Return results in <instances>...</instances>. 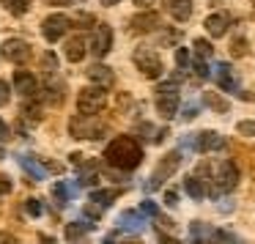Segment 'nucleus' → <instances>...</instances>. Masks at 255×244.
<instances>
[{"label":"nucleus","instance_id":"nucleus-1","mask_svg":"<svg viewBox=\"0 0 255 244\" xmlns=\"http://www.w3.org/2000/svg\"><path fill=\"white\" fill-rule=\"evenodd\" d=\"M105 159H107V165L118 167V170H134L143 162V148H140V143L134 137L124 134V137H116L107 143Z\"/></svg>","mask_w":255,"mask_h":244},{"label":"nucleus","instance_id":"nucleus-2","mask_svg":"<svg viewBox=\"0 0 255 244\" xmlns=\"http://www.w3.org/2000/svg\"><path fill=\"white\" fill-rule=\"evenodd\" d=\"M211 181V195H220V192H233L239 184V167L233 165L231 159H222L214 165V176L209 178Z\"/></svg>","mask_w":255,"mask_h":244},{"label":"nucleus","instance_id":"nucleus-3","mask_svg":"<svg viewBox=\"0 0 255 244\" xmlns=\"http://www.w3.org/2000/svg\"><path fill=\"white\" fill-rule=\"evenodd\" d=\"M154 102H156V110H159V116L162 118H173L178 113V105H181V96H178V85L173 83H162L159 88H156V96H154Z\"/></svg>","mask_w":255,"mask_h":244},{"label":"nucleus","instance_id":"nucleus-4","mask_svg":"<svg viewBox=\"0 0 255 244\" xmlns=\"http://www.w3.org/2000/svg\"><path fill=\"white\" fill-rule=\"evenodd\" d=\"M107 105V94L105 88H99V85H91V88H83L77 96V110L80 116H96V113H102V107Z\"/></svg>","mask_w":255,"mask_h":244},{"label":"nucleus","instance_id":"nucleus-5","mask_svg":"<svg viewBox=\"0 0 255 244\" xmlns=\"http://www.w3.org/2000/svg\"><path fill=\"white\" fill-rule=\"evenodd\" d=\"M178 165H181V151H170V154H165L159 159V165H156V170L151 173V178H148L145 187H148V189H159L162 184H165L167 178L178 170Z\"/></svg>","mask_w":255,"mask_h":244},{"label":"nucleus","instance_id":"nucleus-6","mask_svg":"<svg viewBox=\"0 0 255 244\" xmlns=\"http://www.w3.org/2000/svg\"><path fill=\"white\" fill-rule=\"evenodd\" d=\"M132 61H134V66L143 72V77L154 80V77L162 74V58H159V52L151 50V47H137L134 55H132Z\"/></svg>","mask_w":255,"mask_h":244},{"label":"nucleus","instance_id":"nucleus-7","mask_svg":"<svg viewBox=\"0 0 255 244\" xmlns=\"http://www.w3.org/2000/svg\"><path fill=\"white\" fill-rule=\"evenodd\" d=\"M72 137H80V140H102L107 134V126L105 123H96L94 121V116H80V118H74L72 121Z\"/></svg>","mask_w":255,"mask_h":244},{"label":"nucleus","instance_id":"nucleus-8","mask_svg":"<svg viewBox=\"0 0 255 244\" xmlns=\"http://www.w3.org/2000/svg\"><path fill=\"white\" fill-rule=\"evenodd\" d=\"M113 47V28L110 25H94V33H91V44L88 50L94 52L96 58H105Z\"/></svg>","mask_w":255,"mask_h":244},{"label":"nucleus","instance_id":"nucleus-9","mask_svg":"<svg viewBox=\"0 0 255 244\" xmlns=\"http://www.w3.org/2000/svg\"><path fill=\"white\" fill-rule=\"evenodd\" d=\"M69 25H72L69 17H63V14H50V17L41 22V36H44L47 41H58V39H63Z\"/></svg>","mask_w":255,"mask_h":244},{"label":"nucleus","instance_id":"nucleus-10","mask_svg":"<svg viewBox=\"0 0 255 244\" xmlns=\"http://www.w3.org/2000/svg\"><path fill=\"white\" fill-rule=\"evenodd\" d=\"M187 145H192L195 151H220L222 145H225V140L220 137L217 132H211V129H206V132L200 134H187Z\"/></svg>","mask_w":255,"mask_h":244},{"label":"nucleus","instance_id":"nucleus-11","mask_svg":"<svg viewBox=\"0 0 255 244\" xmlns=\"http://www.w3.org/2000/svg\"><path fill=\"white\" fill-rule=\"evenodd\" d=\"M3 58L6 61H11V63H28L30 61V44L28 41H22V39H8V41H3Z\"/></svg>","mask_w":255,"mask_h":244},{"label":"nucleus","instance_id":"nucleus-12","mask_svg":"<svg viewBox=\"0 0 255 244\" xmlns=\"http://www.w3.org/2000/svg\"><path fill=\"white\" fill-rule=\"evenodd\" d=\"M156 28H159V14L156 11H143V14H134L129 19V30L132 33H151Z\"/></svg>","mask_w":255,"mask_h":244},{"label":"nucleus","instance_id":"nucleus-13","mask_svg":"<svg viewBox=\"0 0 255 244\" xmlns=\"http://www.w3.org/2000/svg\"><path fill=\"white\" fill-rule=\"evenodd\" d=\"M14 88H17V94H22L25 99H33V96L39 94V83H36V77L30 72H14Z\"/></svg>","mask_w":255,"mask_h":244},{"label":"nucleus","instance_id":"nucleus-14","mask_svg":"<svg viewBox=\"0 0 255 244\" xmlns=\"http://www.w3.org/2000/svg\"><path fill=\"white\" fill-rule=\"evenodd\" d=\"M85 52H88L85 36H72V39H66V44H63V55H66V61H72V63H80L85 58Z\"/></svg>","mask_w":255,"mask_h":244},{"label":"nucleus","instance_id":"nucleus-15","mask_svg":"<svg viewBox=\"0 0 255 244\" xmlns=\"http://www.w3.org/2000/svg\"><path fill=\"white\" fill-rule=\"evenodd\" d=\"M206 181L209 178H200V173H192V176H187L184 178V189H187V195L189 198H195V200H203L206 195H209V187H206Z\"/></svg>","mask_w":255,"mask_h":244},{"label":"nucleus","instance_id":"nucleus-16","mask_svg":"<svg viewBox=\"0 0 255 244\" xmlns=\"http://www.w3.org/2000/svg\"><path fill=\"white\" fill-rule=\"evenodd\" d=\"M165 8L176 22H187L192 17V0H165Z\"/></svg>","mask_w":255,"mask_h":244},{"label":"nucleus","instance_id":"nucleus-17","mask_svg":"<svg viewBox=\"0 0 255 244\" xmlns=\"http://www.w3.org/2000/svg\"><path fill=\"white\" fill-rule=\"evenodd\" d=\"M41 99H44L47 105L58 107L63 99H66V85H63V83H58V80L47 83V85H44V91H41Z\"/></svg>","mask_w":255,"mask_h":244},{"label":"nucleus","instance_id":"nucleus-18","mask_svg":"<svg viewBox=\"0 0 255 244\" xmlns=\"http://www.w3.org/2000/svg\"><path fill=\"white\" fill-rule=\"evenodd\" d=\"M228 25H231V17H228L225 11H217V14H209L206 17V30H209L211 36H225V30H228Z\"/></svg>","mask_w":255,"mask_h":244},{"label":"nucleus","instance_id":"nucleus-19","mask_svg":"<svg viewBox=\"0 0 255 244\" xmlns=\"http://www.w3.org/2000/svg\"><path fill=\"white\" fill-rule=\"evenodd\" d=\"M88 80L94 85H99V88H110L113 85V69L110 66H102V63H96V66H91L88 69Z\"/></svg>","mask_w":255,"mask_h":244},{"label":"nucleus","instance_id":"nucleus-20","mask_svg":"<svg viewBox=\"0 0 255 244\" xmlns=\"http://www.w3.org/2000/svg\"><path fill=\"white\" fill-rule=\"evenodd\" d=\"M217 85L222 91H236V77H233V69L228 63H217Z\"/></svg>","mask_w":255,"mask_h":244},{"label":"nucleus","instance_id":"nucleus-21","mask_svg":"<svg viewBox=\"0 0 255 244\" xmlns=\"http://www.w3.org/2000/svg\"><path fill=\"white\" fill-rule=\"evenodd\" d=\"M203 105H206V107H211L214 113H228V110H231L228 99H222L220 94H211V91H209V94H203Z\"/></svg>","mask_w":255,"mask_h":244},{"label":"nucleus","instance_id":"nucleus-22","mask_svg":"<svg viewBox=\"0 0 255 244\" xmlns=\"http://www.w3.org/2000/svg\"><path fill=\"white\" fill-rule=\"evenodd\" d=\"M19 167H22V170L28 173V176H33L36 181H41V178H44V167L36 165L33 156H19Z\"/></svg>","mask_w":255,"mask_h":244},{"label":"nucleus","instance_id":"nucleus-23","mask_svg":"<svg viewBox=\"0 0 255 244\" xmlns=\"http://www.w3.org/2000/svg\"><path fill=\"white\" fill-rule=\"evenodd\" d=\"M52 195H55V200H58V206H69V200H72V195H74V189L69 187V184H63V181H58L55 187H52Z\"/></svg>","mask_w":255,"mask_h":244},{"label":"nucleus","instance_id":"nucleus-24","mask_svg":"<svg viewBox=\"0 0 255 244\" xmlns=\"http://www.w3.org/2000/svg\"><path fill=\"white\" fill-rule=\"evenodd\" d=\"M121 195V189H102V192H94L91 195V203H96V206H110L113 200Z\"/></svg>","mask_w":255,"mask_h":244},{"label":"nucleus","instance_id":"nucleus-25","mask_svg":"<svg viewBox=\"0 0 255 244\" xmlns=\"http://www.w3.org/2000/svg\"><path fill=\"white\" fill-rule=\"evenodd\" d=\"M41 72H44L47 77H55V72H58V58H55V52L47 50L44 55H41Z\"/></svg>","mask_w":255,"mask_h":244},{"label":"nucleus","instance_id":"nucleus-26","mask_svg":"<svg viewBox=\"0 0 255 244\" xmlns=\"http://www.w3.org/2000/svg\"><path fill=\"white\" fill-rule=\"evenodd\" d=\"M22 116L28 118V121H41V105H36V102H28V105L22 107Z\"/></svg>","mask_w":255,"mask_h":244},{"label":"nucleus","instance_id":"nucleus-27","mask_svg":"<svg viewBox=\"0 0 255 244\" xmlns=\"http://www.w3.org/2000/svg\"><path fill=\"white\" fill-rule=\"evenodd\" d=\"M247 50H250V44H247V39H233L231 41V52H233V58H242V55H247Z\"/></svg>","mask_w":255,"mask_h":244},{"label":"nucleus","instance_id":"nucleus-28","mask_svg":"<svg viewBox=\"0 0 255 244\" xmlns=\"http://www.w3.org/2000/svg\"><path fill=\"white\" fill-rule=\"evenodd\" d=\"M91 225H83V222H69V228H66V239H80L85 231H88Z\"/></svg>","mask_w":255,"mask_h":244},{"label":"nucleus","instance_id":"nucleus-29","mask_svg":"<svg viewBox=\"0 0 255 244\" xmlns=\"http://www.w3.org/2000/svg\"><path fill=\"white\" fill-rule=\"evenodd\" d=\"M195 52H198V58H211L214 47H211L206 39H195Z\"/></svg>","mask_w":255,"mask_h":244},{"label":"nucleus","instance_id":"nucleus-30","mask_svg":"<svg viewBox=\"0 0 255 244\" xmlns=\"http://www.w3.org/2000/svg\"><path fill=\"white\" fill-rule=\"evenodd\" d=\"M6 3H8V11H11L14 17H19V14L28 11V3H30V0H6Z\"/></svg>","mask_w":255,"mask_h":244},{"label":"nucleus","instance_id":"nucleus-31","mask_svg":"<svg viewBox=\"0 0 255 244\" xmlns=\"http://www.w3.org/2000/svg\"><path fill=\"white\" fill-rule=\"evenodd\" d=\"M25 211H28L30 217H41V214H44V203L36 200V198H30L28 203H25Z\"/></svg>","mask_w":255,"mask_h":244},{"label":"nucleus","instance_id":"nucleus-32","mask_svg":"<svg viewBox=\"0 0 255 244\" xmlns=\"http://www.w3.org/2000/svg\"><path fill=\"white\" fill-rule=\"evenodd\" d=\"M80 184H83V187H94L96 184V170L94 167H88V170L80 173Z\"/></svg>","mask_w":255,"mask_h":244},{"label":"nucleus","instance_id":"nucleus-33","mask_svg":"<svg viewBox=\"0 0 255 244\" xmlns=\"http://www.w3.org/2000/svg\"><path fill=\"white\" fill-rule=\"evenodd\" d=\"M239 134H247V137H255V121H239L236 123Z\"/></svg>","mask_w":255,"mask_h":244},{"label":"nucleus","instance_id":"nucleus-34","mask_svg":"<svg viewBox=\"0 0 255 244\" xmlns=\"http://www.w3.org/2000/svg\"><path fill=\"white\" fill-rule=\"evenodd\" d=\"M140 211H143L145 217H159V209H156L154 200H143V203H140Z\"/></svg>","mask_w":255,"mask_h":244},{"label":"nucleus","instance_id":"nucleus-35","mask_svg":"<svg viewBox=\"0 0 255 244\" xmlns=\"http://www.w3.org/2000/svg\"><path fill=\"white\" fill-rule=\"evenodd\" d=\"M8 99H11V91H8V83H3L0 80V107H6Z\"/></svg>","mask_w":255,"mask_h":244},{"label":"nucleus","instance_id":"nucleus-36","mask_svg":"<svg viewBox=\"0 0 255 244\" xmlns=\"http://www.w3.org/2000/svg\"><path fill=\"white\" fill-rule=\"evenodd\" d=\"M176 63H178V69H184L189 63V52L184 50V47H178V50H176Z\"/></svg>","mask_w":255,"mask_h":244},{"label":"nucleus","instance_id":"nucleus-37","mask_svg":"<svg viewBox=\"0 0 255 244\" xmlns=\"http://www.w3.org/2000/svg\"><path fill=\"white\" fill-rule=\"evenodd\" d=\"M8 192H11V178H8L6 173H0V198L8 195Z\"/></svg>","mask_w":255,"mask_h":244},{"label":"nucleus","instance_id":"nucleus-38","mask_svg":"<svg viewBox=\"0 0 255 244\" xmlns=\"http://www.w3.org/2000/svg\"><path fill=\"white\" fill-rule=\"evenodd\" d=\"M74 22H77L80 28H85V25H96V19L91 17V14H83V11H80L77 17H74Z\"/></svg>","mask_w":255,"mask_h":244},{"label":"nucleus","instance_id":"nucleus-39","mask_svg":"<svg viewBox=\"0 0 255 244\" xmlns=\"http://www.w3.org/2000/svg\"><path fill=\"white\" fill-rule=\"evenodd\" d=\"M211 239H214V242H236V236H233V233H228V231H217V233H211Z\"/></svg>","mask_w":255,"mask_h":244},{"label":"nucleus","instance_id":"nucleus-40","mask_svg":"<svg viewBox=\"0 0 255 244\" xmlns=\"http://www.w3.org/2000/svg\"><path fill=\"white\" fill-rule=\"evenodd\" d=\"M195 72H198V77H200V80H206V77L211 74V72H209V66H206L203 61H195Z\"/></svg>","mask_w":255,"mask_h":244},{"label":"nucleus","instance_id":"nucleus-41","mask_svg":"<svg viewBox=\"0 0 255 244\" xmlns=\"http://www.w3.org/2000/svg\"><path fill=\"white\" fill-rule=\"evenodd\" d=\"M165 203L167 206H176L178 203V192H176V189H167V192H165Z\"/></svg>","mask_w":255,"mask_h":244},{"label":"nucleus","instance_id":"nucleus-42","mask_svg":"<svg viewBox=\"0 0 255 244\" xmlns=\"http://www.w3.org/2000/svg\"><path fill=\"white\" fill-rule=\"evenodd\" d=\"M195 116H198V107H195V105H189L187 110H184V116H181V118H184V121H192Z\"/></svg>","mask_w":255,"mask_h":244},{"label":"nucleus","instance_id":"nucleus-43","mask_svg":"<svg viewBox=\"0 0 255 244\" xmlns=\"http://www.w3.org/2000/svg\"><path fill=\"white\" fill-rule=\"evenodd\" d=\"M41 3H47V6H69L72 0H41Z\"/></svg>","mask_w":255,"mask_h":244},{"label":"nucleus","instance_id":"nucleus-44","mask_svg":"<svg viewBox=\"0 0 255 244\" xmlns=\"http://www.w3.org/2000/svg\"><path fill=\"white\" fill-rule=\"evenodd\" d=\"M0 140H8V126L0 121Z\"/></svg>","mask_w":255,"mask_h":244},{"label":"nucleus","instance_id":"nucleus-45","mask_svg":"<svg viewBox=\"0 0 255 244\" xmlns=\"http://www.w3.org/2000/svg\"><path fill=\"white\" fill-rule=\"evenodd\" d=\"M134 6H143V8L145 6H154V0H134Z\"/></svg>","mask_w":255,"mask_h":244},{"label":"nucleus","instance_id":"nucleus-46","mask_svg":"<svg viewBox=\"0 0 255 244\" xmlns=\"http://www.w3.org/2000/svg\"><path fill=\"white\" fill-rule=\"evenodd\" d=\"M102 3H105V6H116L118 0H102Z\"/></svg>","mask_w":255,"mask_h":244},{"label":"nucleus","instance_id":"nucleus-47","mask_svg":"<svg viewBox=\"0 0 255 244\" xmlns=\"http://www.w3.org/2000/svg\"><path fill=\"white\" fill-rule=\"evenodd\" d=\"M0 242H11V236H6V233H0Z\"/></svg>","mask_w":255,"mask_h":244},{"label":"nucleus","instance_id":"nucleus-48","mask_svg":"<svg viewBox=\"0 0 255 244\" xmlns=\"http://www.w3.org/2000/svg\"><path fill=\"white\" fill-rule=\"evenodd\" d=\"M3 156H6V151H3V148H0V159H3Z\"/></svg>","mask_w":255,"mask_h":244},{"label":"nucleus","instance_id":"nucleus-49","mask_svg":"<svg viewBox=\"0 0 255 244\" xmlns=\"http://www.w3.org/2000/svg\"><path fill=\"white\" fill-rule=\"evenodd\" d=\"M250 3H253V6H255V0H250Z\"/></svg>","mask_w":255,"mask_h":244}]
</instances>
